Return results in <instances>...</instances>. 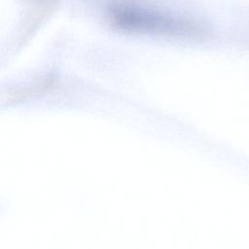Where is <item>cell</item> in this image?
Instances as JSON below:
<instances>
[{"label":"cell","mask_w":249,"mask_h":249,"mask_svg":"<svg viewBox=\"0 0 249 249\" xmlns=\"http://www.w3.org/2000/svg\"><path fill=\"white\" fill-rule=\"evenodd\" d=\"M113 22L125 30L153 33H183L188 28L174 18L132 5H119L112 8Z\"/></svg>","instance_id":"1"}]
</instances>
